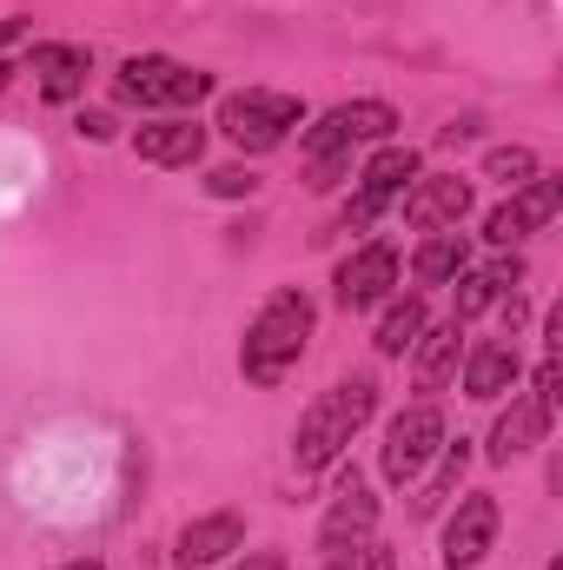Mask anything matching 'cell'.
Segmentation results:
<instances>
[{"label":"cell","instance_id":"cell-1","mask_svg":"<svg viewBox=\"0 0 563 570\" xmlns=\"http://www.w3.org/2000/svg\"><path fill=\"white\" fill-rule=\"evenodd\" d=\"M312 325H318V305H312L298 285L273 292V298L253 312L246 338H239V372H246V385H279L285 372L305 358Z\"/></svg>","mask_w":563,"mask_h":570},{"label":"cell","instance_id":"cell-2","mask_svg":"<svg viewBox=\"0 0 563 570\" xmlns=\"http://www.w3.org/2000/svg\"><path fill=\"white\" fill-rule=\"evenodd\" d=\"M372 412H378V379H372V372L338 379V385H332V392H318V399H312V412L298 419L292 464H298V471H325V464H338V458H345V444L372 425Z\"/></svg>","mask_w":563,"mask_h":570},{"label":"cell","instance_id":"cell-3","mask_svg":"<svg viewBox=\"0 0 563 570\" xmlns=\"http://www.w3.org/2000/svg\"><path fill=\"white\" fill-rule=\"evenodd\" d=\"M206 94H213V73H199L186 60H166V53H140L113 73V100L140 107V114H179V107H199Z\"/></svg>","mask_w":563,"mask_h":570},{"label":"cell","instance_id":"cell-4","mask_svg":"<svg viewBox=\"0 0 563 570\" xmlns=\"http://www.w3.org/2000/svg\"><path fill=\"white\" fill-rule=\"evenodd\" d=\"M239 153H273V146L305 127V100L298 94H273V87H246V94H226L219 100V120H213Z\"/></svg>","mask_w":563,"mask_h":570},{"label":"cell","instance_id":"cell-5","mask_svg":"<svg viewBox=\"0 0 563 570\" xmlns=\"http://www.w3.org/2000/svg\"><path fill=\"white\" fill-rule=\"evenodd\" d=\"M424 173V159L412 146H385L365 173H358V193H352V206L338 213V226L332 233H372V219H385V206L392 199H405V186Z\"/></svg>","mask_w":563,"mask_h":570},{"label":"cell","instance_id":"cell-6","mask_svg":"<svg viewBox=\"0 0 563 570\" xmlns=\"http://www.w3.org/2000/svg\"><path fill=\"white\" fill-rule=\"evenodd\" d=\"M444 451V412L418 399V405H405L392 425H385V451H378V471L392 478V484H412L424 478V464Z\"/></svg>","mask_w":563,"mask_h":570},{"label":"cell","instance_id":"cell-7","mask_svg":"<svg viewBox=\"0 0 563 570\" xmlns=\"http://www.w3.org/2000/svg\"><path fill=\"white\" fill-rule=\"evenodd\" d=\"M557 213H563V179L557 173H537V179H524V186L484 219V239H491V246H517V239H531L537 226H551Z\"/></svg>","mask_w":563,"mask_h":570},{"label":"cell","instance_id":"cell-8","mask_svg":"<svg viewBox=\"0 0 563 570\" xmlns=\"http://www.w3.org/2000/svg\"><path fill=\"white\" fill-rule=\"evenodd\" d=\"M398 127V107L392 100H345V107H332L312 134H305V159H318V153H352L358 140H385Z\"/></svg>","mask_w":563,"mask_h":570},{"label":"cell","instance_id":"cell-9","mask_svg":"<svg viewBox=\"0 0 563 570\" xmlns=\"http://www.w3.org/2000/svg\"><path fill=\"white\" fill-rule=\"evenodd\" d=\"M497 498L491 491H471V498H457V511H451V524H444V570H477L491 558V544H497Z\"/></svg>","mask_w":563,"mask_h":570},{"label":"cell","instance_id":"cell-10","mask_svg":"<svg viewBox=\"0 0 563 570\" xmlns=\"http://www.w3.org/2000/svg\"><path fill=\"white\" fill-rule=\"evenodd\" d=\"M378 531V498H372V484L358 478V471H338V498H332V511H325V524H318V551L332 558V551H352V544H365Z\"/></svg>","mask_w":563,"mask_h":570},{"label":"cell","instance_id":"cell-11","mask_svg":"<svg viewBox=\"0 0 563 570\" xmlns=\"http://www.w3.org/2000/svg\"><path fill=\"white\" fill-rule=\"evenodd\" d=\"M464 213H471V179H457V173H418L405 186V226H418V233H451Z\"/></svg>","mask_w":563,"mask_h":570},{"label":"cell","instance_id":"cell-12","mask_svg":"<svg viewBox=\"0 0 563 570\" xmlns=\"http://www.w3.org/2000/svg\"><path fill=\"white\" fill-rule=\"evenodd\" d=\"M332 285H338L332 298H338L345 312H372V305L398 285V253H392L385 239H372V246H358V253L338 266V279H332Z\"/></svg>","mask_w":563,"mask_h":570},{"label":"cell","instance_id":"cell-13","mask_svg":"<svg viewBox=\"0 0 563 570\" xmlns=\"http://www.w3.org/2000/svg\"><path fill=\"white\" fill-rule=\"evenodd\" d=\"M134 153H140L146 166H199V153H206V127L186 120V114L146 120L140 134H134Z\"/></svg>","mask_w":563,"mask_h":570},{"label":"cell","instance_id":"cell-14","mask_svg":"<svg viewBox=\"0 0 563 570\" xmlns=\"http://www.w3.org/2000/svg\"><path fill=\"white\" fill-rule=\"evenodd\" d=\"M239 544H246V524H239L233 511H206V518H192V524L179 531V564L186 570L226 564Z\"/></svg>","mask_w":563,"mask_h":570},{"label":"cell","instance_id":"cell-15","mask_svg":"<svg viewBox=\"0 0 563 570\" xmlns=\"http://www.w3.org/2000/svg\"><path fill=\"white\" fill-rule=\"evenodd\" d=\"M551 405H537L531 392L524 399H511V412H497V425H491V464H511V458H524L531 444H544L551 438Z\"/></svg>","mask_w":563,"mask_h":570},{"label":"cell","instance_id":"cell-16","mask_svg":"<svg viewBox=\"0 0 563 570\" xmlns=\"http://www.w3.org/2000/svg\"><path fill=\"white\" fill-rule=\"evenodd\" d=\"M517 379H524V358H517V345H497V338L471 345V358H464V392H471L477 405H491V399L517 392Z\"/></svg>","mask_w":563,"mask_h":570},{"label":"cell","instance_id":"cell-17","mask_svg":"<svg viewBox=\"0 0 563 570\" xmlns=\"http://www.w3.org/2000/svg\"><path fill=\"white\" fill-rule=\"evenodd\" d=\"M517 279H524V259H497V266H477V273L464 266V273L451 279V285H457V298H451V325H471L477 312H491V305H497Z\"/></svg>","mask_w":563,"mask_h":570},{"label":"cell","instance_id":"cell-18","mask_svg":"<svg viewBox=\"0 0 563 570\" xmlns=\"http://www.w3.org/2000/svg\"><path fill=\"white\" fill-rule=\"evenodd\" d=\"M33 73H40V94L60 107V100H73V94H87L93 53H87V47H67V40H47V47H33Z\"/></svg>","mask_w":563,"mask_h":570},{"label":"cell","instance_id":"cell-19","mask_svg":"<svg viewBox=\"0 0 563 570\" xmlns=\"http://www.w3.org/2000/svg\"><path fill=\"white\" fill-rule=\"evenodd\" d=\"M464 471H471V438H457V444L444 438V451H437V471H431V478L418 484L412 511H418V518H437V511L451 504V491L464 484Z\"/></svg>","mask_w":563,"mask_h":570},{"label":"cell","instance_id":"cell-20","mask_svg":"<svg viewBox=\"0 0 563 570\" xmlns=\"http://www.w3.org/2000/svg\"><path fill=\"white\" fill-rule=\"evenodd\" d=\"M412 352H418V372H412L418 392H444L457 379V325H424Z\"/></svg>","mask_w":563,"mask_h":570},{"label":"cell","instance_id":"cell-21","mask_svg":"<svg viewBox=\"0 0 563 570\" xmlns=\"http://www.w3.org/2000/svg\"><path fill=\"white\" fill-rule=\"evenodd\" d=\"M471 259H464V233L451 226V233H424V246L412 253V279L418 285H451L464 273Z\"/></svg>","mask_w":563,"mask_h":570},{"label":"cell","instance_id":"cell-22","mask_svg":"<svg viewBox=\"0 0 563 570\" xmlns=\"http://www.w3.org/2000/svg\"><path fill=\"white\" fill-rule=\"evenodd\" d=\"M431 325V312H424V298H398L385 318H378V332H372V345H378V358H405L412 345H418V332Z\"/></svg>","mask_w":563,"mask_h":570},{"label":"cell","instance_id":"cell-23","mask_svg":"<svg viewBox=\"0 0 563 570\" xmlns=\"http://www.w3.org/2000/svg\"><path fill=\"white\" fill-rule=\"evenodd\" d=\"M537 173H544V166H537L531 146H491V153H484V179H497V186H511V193H517L524 179H537Z\"/></svg>","mask_w":563,"mask_h":570},{"label":"cell","instance_id":"cell-24","mask_svg":"<svg viewBox=\"0 0 563 570\" xmlns=\"http://www.w3.org/2000/svg\"><path fill=\"white\" fill-rule=\"evenodd\" d=\"M352 179V153H318V159H305V186L312 193H332V186H345Z\"/></svg>","mask_w":563,"mask_h":570},{"label":"cell","instance_id":"cell-25","mask_svg":"<svg viewBox=\"0 0 563 570\" xmlns=\"http://www.w3.org/2000/svg\"><path fill=\"white\" fill-rule=\"evenodd\" d=\"M325 570H392V551L365 538V544H352V551H332V558H325Z\"/></svg>","mask_w":563,"mask_h":570},{"label":"cell","instance_id":"cell-26","mask_svg":"<svg viewBox=\"0 0 563 570\" xmlns=\"http://www.w3.org/2000/svg\"><path fill=\"white\" fill-rule=\"evenodd\" d=\"M253 186H259L253 166H219V173H206V193H213V199H246Z\"/></svg>","mask_w":563,"mask_h":570},{"label":"cell","instance_id":"cell-27","mask_svg":"<svg viewBox=\"0 0 563 570\" xmlns=\"http://www.w3.org/2000/svg\"><path fill=\"white\" fill-rule=\"evenodd\" d=\"M73 134H80V140H113V114H80Z\"/></svg>","mask_w":563,"mask_h":570},{"label":"cell","instance_id":"cell-28","mask_svg":"<svg viewBox=\"0 0 563 570\" xmlns=\"http://www.w3.org/2000/svg\"><path fill=\"white\" fill-rule=\"evenodd\" d=\"M233 570H285V558H279V551H253L246 564H233Z\"/></svg>","mask_w":563,"mask_h":570},{"label":"cell","instance_id":"cell-29","mask_svg":"<svg viewBox=\"0 0 563 570\" xmlns=\"http://www.w3.org/2000/svg\"><path fill=\"white\" fill-rule=\"evenodd\" d=\"M20 33H27V20H0V47H13Z\"/></svg>","mask_w":563,"mask_h":570},{"label":"cell","instance_id":"cell-30","mask_svg":"<svg viewBox=\"0 0 563 570\" xmlns=\"http://www.w3.org/2000/svg\"><path fill=\"white\" fill-rule=\"evenodd\" d=\"M60 570H107V564H93V558H80V564H60Z\"/></svg>","mask_w":563,"mask_h":570},{"label":"cell","instance_id":"cell-31","mask_svg":"<svg viewBox=\"0 0 563 570\" xmlns=\"http://www.w3.org/2000/svg\"><path fill=\"white\" fill-rule=\"evenodd\" d=\"M7 80H13V60H0V87H7Z\"/></svg>","mask_w":563,"mask_h":570}]
</instances>
